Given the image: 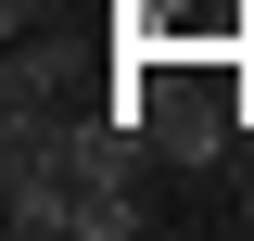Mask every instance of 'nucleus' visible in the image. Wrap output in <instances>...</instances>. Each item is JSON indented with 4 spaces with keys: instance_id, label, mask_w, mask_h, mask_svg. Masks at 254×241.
Listing matches in <instances>:
<instances>
[{
    "instance_id": "obj_1",
    "label": "nucleus",
    "mask_w": 254,
    "mask_h": 241,
    "mask_svg": "<svg viewBox=\"0 0 254 241\" xmlns=\"http://www.w3.org/2000/svg\"><path fill=\"white\" fill-rule=\"evenodd\" d=\"M127 115L153 127L165 178H242L254 152V76L229 63V38H140L127 51Z\"/></svg>"
},
{
    "instance_id": "obj_2",
    "label": "nucleus",
    "mask_w": 254,
    "mask_h": 241,
    "mask_svg": "<svg viewBox=\"0 0 254 241\" xmlns=\"http://www.w3.org/2000/svg\"><path fill=\"white\" fill-rule=\"evenodd\" d=\"M51 13H64V0H0V26H13V38H26V26H51Z\"/></svg>"
}]
</instances>
